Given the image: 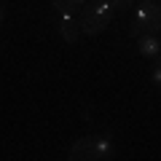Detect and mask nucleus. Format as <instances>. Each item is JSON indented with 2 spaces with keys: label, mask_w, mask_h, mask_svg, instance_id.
<instances>
[{
  "label": "nucleus",
  "mask_w": 161,
  "mask_h": 161,
  "mask_svg": "<svg viewBox=\"0 0 161 161\" xmlns=\"http://www.w3.org/2000/svg\"><path fill=\"white\" fill-rule=\"evenodd\" d=\"M67 158L70 161H110L115 158V145L105 134H89V137H80L70 145Z\"/></svg>",
  "instance_id": "nucleus-1"
},
{
  "label": "nucleus",
  "mask_w": 161,
  "mask_h": 161,
  "mask_svg": "<svg viewBox=\"0 0 161 161\" xmlns=\"http://www.w3.org/2000/svg\"><path fill=\"white\" fill-rule=\"evenodd\" d=\"M158 32H161V3L158 0H140L134 6L129 35L140 38V35H158Z\"/></svg>",
  "instance_id": "nucleus-2"
},
{
  "label": "nucleus",
  "mask_w": 161,
  "mask_h": 161,
  "mask_svg": "<svg viewBox=\"0 0 161 161\" xmlns=\"http://www.w3.org/2000/svg\"><path fill=\"white\" fill-rule=\"evenodd\" d=\"M113 8H110L108 0H89L86 6L80 8V32L89 35V38H94V35H99L102 30H108V24L113 22Z\"/></svg>",
  "instance_id": "nucleus-3"
},
{
  "label": "nucleus",
  "mask_w": 161,
  "mask_h": 161,
  "mask_svg": "<svg viewBox=\"0 0 161 161\" xmlns=\"http://www.w3.org/2000/svg\"><path fill=\"white\" fill-rule=\"evenodd\" d=\"M57 27H59V35L64 38V43H75L80 38V24L70 11H57Z\"/></svg>",
  "instance_id": "nucleus-4"
},
{
  "label": "nucleus",
  "mask_w": 161,
  "mask_h": 161,
  "mask_svg": "<svg viewBox=\"0 0 161 161\" xmlns=\"http://www.w3.org/2000/svg\"><path fill=\"white\" fill-rule=\"evenodd\" d=\"M137 51H140V57H145V59L158 57L161 54V38L158 35H140L137 38Z\"/></svg>",
  "instance_id": "nucleus-5"
},
{
  "label": "nucleus",
  "mask_w": 161,
  "mask_h": 161,
  "mask_svg": "<svg viewBox=\"0 0 161 161\" xmlns=\"http://www.w3.org/2000/svg\"><path fill=\"white\" fill-rule=\"evenodd\" d=\"M89 0H54V8L57 11H70V14H75L78 8H83Z\"/></svg>",
  "instance_id": "nucleus-6"
},
{
  "label": "nucleus",
  "mask_w": 161,
  "mask_h": 161,
  "mask_svg": "<svg viewBox=\"0 0 161 161\" xmlns=\"http://www.w3.org/2000/svg\"><path fill=\"white\" fill-rule=\"evenodd\" d=\"M150 83L161 92V54L153 57V67H150Z\"/></svg>",
  "instance_id": "nucleus-7"
},
{
  "label": "nucleus",
  "mask_w": 161,
  "mask_h": 161,
  "mask_svg": "<svg viewBox=\"0 0 161 161\" xmlns=\"http://www.w3.org/2000/svg\"><path fill=\"white\" fill-rule=\"evenodd\" d=\"M110 8H113V14H126L129 8L134 6V0H108Z\"/></svg>",
  "instance_id": "nucleus-8"
},
{
  "label": "nucleus",
  "mask_w": 161,
  "mask_h": 161,
  "mask_svg": "<svg viewBox=\"0 0 161 161\" xmlns=\"http://www.w3.org/2000/svg\"><path fill=\"white\" fill-rule=\"evenodd\" d=\"M3 19H6V3L0 0V24H3Z\"/></svg>",
  "instance_id": "nucleus-9"
},
{
  "label": "nucleus",
  "mask_w": 161,
  "mask_h": 161,
  "mask_svg": "<svg viewBox=\"0 0 161 161\" xmlns=\"http://www.w3.org/2000/svg\"><path fill=\"white\" fill-rule=\"evenodd\" d=\"M158 3H161V0H158Z\"/></svg>",
  "instance_id": "nucleus-10"
}]
</instances>
